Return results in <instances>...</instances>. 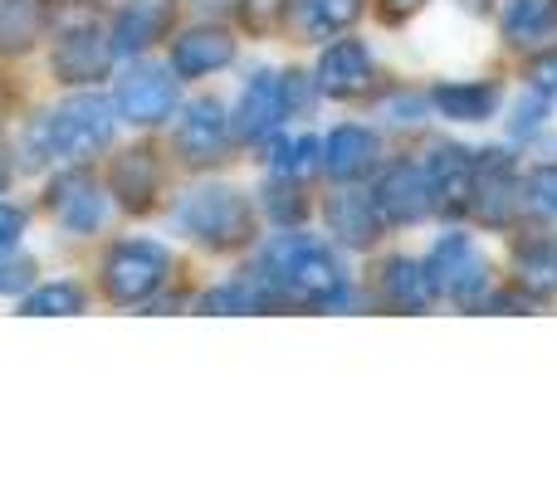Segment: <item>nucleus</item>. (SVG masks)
Listing matches in <instances>:
<instances>
[{
	"label": "nucleus",
	"mask_w": 557,
	"mask_h": 488,
	"mask_svg": "<svg viewBox=\"0 0 557 488\" xmlns=\"http://www.w3.org/2000/svg\"><path fill=\"white\" fill-rule=\"evenodd\" d=\"M382 298L396 308V313H425V308L435 303V288H431V274H425V264H416V259H406V254L386 259V268H382Z\"/></svg>",
	"instance_id": "21"
},
{
	"label": "nucleus",
	"mask_w": 557,
	"mask_h": 488,
	"mask_svg": "<svg viewBox=\"0 0 557 488\" xmlns=\"http://www.w3.org/2000/svg\"><path fill=\"white\" fill-rule=\"evenodd\" d=\"M270 166L278 176H308L318 166V142L308 133H298V137H278L274 142V157H270Z\"/></svg>",
	"instance_id": "27"
},
{
	"label": "nucleus",
	"mask_w": 557,
	"mask_h": 488,
	"mask_svg": "<svg viewBox=\"0 0 557 488\" xmlns=\"http://www.w3.org/2000/svg\"><path fill=\"white\" fill-rule=\"evenodd\" d=\"M376 211H382L386 225H416L435 211L431 201V182H425V166L416 162H392L382 176H376V191H372Z\"/></svg>",
	"instance_id": "10"
},
{
	"label": "nucleus",
	"mask_w": 557,
	"mask_h": 488,
	"mask_svg": "<svg viewBox=\"0 0 557 488\" xmlns=\"http://www.w3.org/2000/svg\"><path fill=\"white\" fill-rule=\"evenodd\" d=\"M49 215L69 235H94L108 221V191L88 172H64L49 186Z\"/></svg>",
	"instance_id": "11"
},
{
	"label": "nucleus",
	"mask_w": 557,
	"mask_h": 488,
	"mask_svg": "<svg viewBox=\"0 0 557 488\" xmlns=\"http://www.w3.org/2000/svg\"><path fill=\"white\" fill-rule=\"evenodd\" d=\"M176 84L172 68L162 64H133L123 78H117V93H113V113L133 127H157L176 113Z\"/></svg>",
	"instance_id": "7"
},
{
	"label": "nucleus",
	"mask_w": 557,
	"mask_h": 488,
	"mask_svg": "<svg viewBox=\"0 0 557 488\" xmlns=\"http://www.w3.org/2000/svg\"><path fill=\"white\" fill-rule=\"evenodd\" d=\"M425 182H431V201L441 205V211H470L474 152L460 142H435L431 162H425Z\"/></svg>",
	"instance_id": "13"
},
{
	"label": "nucleus",
	"mask_w": 557,
	"mask_h": 488,
	"mask_svg": "<svg viewBox=\"0 0 557 488\" xmlns=\"http://www.w3.org/2000/svg\"><path fill=\"white\" fill-rule=\"evenodd\" d=\"M20 230H25V211H15V205L0 201V254L20 240Z\"/></svg>",
	"instance_id": "34"
},
{
	"label": "nucleus",
	"mask_w": 557,
	"mask_h": 488,
	"mask_svg": "<svg viewBox=\"0 0 557 488\" xmlns=\"http://www.w3.org/2000/svg\"><path fill=\"white\" fill-rule=\"evenodd\" d=\"M421 5H425V0H382V15H386V20H392V25H396V20L416 15V10H421Z\"/></svg>",
	"instance_id": "35"
},
{
	"label": "nucleus",
	"mask_w": 557,
	"mask_h": 488,
	"mask_svg": "<svg viewBox=\"0 0 557 488\" xmlns=\"http://www.w3.org/2000/svg\"><path fill=\"white\" fill-rule=\"evenodd\" d=\"M172 274V249L157 240H117L103 259V293L117 308H137Z\"/></svg>",
	"instance_id": "4"
},
{
	"label": "nucleus",
	"mask_w": 557,
	"mask_h": 488,
	"mask_svg": "<svg viewBox=\"0 0 557 488\" xmlns=\"http://www.w3.org/2000/svg\"><path fill=\"white\" fill-rule=\"evenodd\" d=\"M465 10H474V15H490V0H465Z\"/></svg>",
	"instance_id": "37"
},
{
	"label": "nucleus",
	"mask_w": 557,
	"mask_h": 488,
	"mask_svg": "<svg viewBox=\"0 0 557 488\" xmlns=\"http://www.w3.org/2000/svg\"><path fill=\"white\" fill-rule=\"evenodd\" d=\"M113 108L103 98H64L54 113H45L35 127H29V162H88L98 157L108 142H113Z\"/></svg>",
	"instance_id": "2"
},
{
	"label": "nucleus",
	"mask_w": 557,
	"mask_h": 488,
	"mask_svg": "<svg viewBox=\"0 0 557 488\" xmlns=\"http://www.w3.org/2000/svg\"><path fill=\"white\" fill-rule=\"evenodd\" d=\"M499 29L509 45L539 49L543 39H557V0H504Z\"/></svg>",
	"instance_id": "22"
},
{
	"label": "nucleus",
	"mask_w": 557,
	"mask_h": 488,
	"mask_svg": "<svg viewBox=\"0 0 557 488\" xmlns=\"http://www.w3.org/2000/svg\"><path fill=\"white\" fill-rule=\"evenodd\" d=\"M264 205H270V215H274L278 225L298 221V215H304V196H298V182H294V176H278L270 191H264Z\"/></svg>",
	"instance_id": "32"
},
{
	"label": "nucleus",
	"mask_w": 557,
	"mask_h": 488,
	"mask_svg": "<svg viewBox=\"0 0 557 488\" xmlns=\"http://www.w3.org/2000/svg\"><path fill=\"white\" fill-rule=\"evenodd\" d=\"M166 25H172V0H137V5H127L123 15L113 20V49L117 54H143L152 39L166 35Z\"/></svg>",
	"instance_id": "20"
},
{
	"label": "nucleus",
	"mask_w": 557,
	"mask_h": 488,
	"mask_svg": "<svg viewBox=\"0 0 557 488\" xmlns=\"http://www.w3.org/2000/svg\"><path fill=\"white\" fill-rule=\"evenodd\" d=\"M39 29H45V15L35 0H5L0 5V54H25L39 39Z\"/></svg>",
	"instance_id": "25"
},
{
	"label": "nucleus",
	"mask_w": 557,
	"mask_h": 488,
	"mask_svg": "<svg viewBox=\"0 0 557 488\" xmlns=\"http://www.w3.org/2000/svg\"><path fill=\"white\" fill-rule=\"evenodd\" d=\"M523 78H529L533 93L557 98V45H548V49L539 45V49H533L529 64H523Z\"/></svg>",
	"instance_id": "29"
},
{
	"label": "nucleus",
	"mask_w": 557,
	"mask_h": 488,
	"mask_svg": "<svg viewBox=\"0 0 557 488\" xmlns=\"http://www.w3.org/2000/svg\"><path fill=\"white\" fill-rule=\"evenodd\" d=\"M372 78H376L372 49L352 35L333 39V45L323 49V59H318V88H323L327 98H343V103L347 98H362V93H372Z\"/></svg>",
	"instance_id": "12"
},
{
	"label": "nucleus",
	"mask_w": 557,
	"mask_h": 488,
	"mask_svg": "<svg viewBox=\"0 0 557 488\" xmlns=\"http://www.w3.org/2000/svg\"><path fill=\"white\" fill-rule=\"evenodd\" d=\"M327 230H333L337 245L347 249H372L382 240V211H376L372 191H352V182H347V191L327 196Z\"/></svg>",
	"instance_id": "15"
},
{
	"label": "nucleus",
	"mask_w": 557,
	"mask_h": 488,
	"mask_svg": "<svg viewBox=\"0 0 557 488\" xmlns=\"http://www.w3.org/2000/svg\"><path fill=\"white\" fill-rule=\"evenodd\" d=\"M548 108H553V98H543V93H523L519 98V108H513V123H509V133L513 137H533V133H543V123H548Z\"/></svg>",
	"instance_id": "31"
},
{
	"label": "nucleus",
	"mask_w": 557,
	"mask_h": 488,
	"mask_svg": "<svg viewBox=\"0 0 557 488\" xmlns=\"http://www.w3.org/2000/svg\"><path fill=\"white\" fill-rule=\"evenodd\" d=\"M470 211L480 215L490 230H513L523 221V191H519V162L513 152H484L474 157V191Z\"/></svg>",
	"instance_id": "6"
},
{
	"label": "nucleus",
	"mask_w": 557,
	"mask_h": 488,
	"mask_svg": "<svg viewBox=\"0 0 557 488\" xmlns=\"http://www.w3.org/2000/svg\"><path fill=\"white\" fill-rule=\"evenodd\" d=\"M376 152H382V142H376L372 127L343 123V127H333V133H327L323 166L333 172V182H362V176L376 166Z\"/></svg>",
	"instance_id": "17"
},
{
	"label": "nucleus",
	"mask_w": 557,
	"mask_h": 488,
	"mask_svg": "<svg viewBox=\"0 0 557 488\" xmlns=\"http://www.w3.org/2000/svg\"><path fill=\"white\" fill-rule=\"evenodd\" d=\"M172 147L196 172L215 166L225 157V147H231V117H225V108L215 103V98H191V103L182 108V117H176Z\"/></svg>",
	"instance_id": "8"
},
{
	"label": "nucleus",
	"mask_w": 557,
	"mask_h": 488,
	"mask_svg": "<svg viewBox=\"0 0 557 488\" xmlns=\"http://www.w3.org/2000/svg\"><path fill=\"white\" fill-rule=\"evenodd\" d=\"M240 20L255 35H274L288 20V0H240Z\"/></svg>",
	"instance_id": "30"
},
{
	"label": "nucleus",
	"mask_w": 557,
	"mask_h": 488,
	"mask_svg": "<svg viewBox=\"0 0 557 488\" xmlns=\"http://www.w3.org/2000/svg\"><path fill=\"white\" fill-rule=\"evenodd\" d=\"M431 103L441 117H455V123H490L504 103V88L494 78H474V84H441L431 88Z\"/></svg>",
	"instance_id": "19"
},
{
	"label": "nucleus",
	"mask_w": 557,
	"mask_h": 488,
	"mask_svg": "<svg viewBox=\"0 0 557 488\" xmlns=\"http://www.w3.org/2000/svg\"><path fill=\"white\" fill-rule=\"evenodd\" d=\"M519 191H523V215L557 225V162H539L529 176H519Z\"/></svg>",
	"instance_id": "26"
},
{
	"label": "nucleus",
	"mask_w": 557,
	"mask_h": 488,
	"mask_svg": "<svg viewBox=\"0 0 557 488\" xmlns=\"http://www.w3.org/2000/svg\"><path fill=\"white\" fill-rule=\"evenodd\" d=\"M260 274L278 288V298H294V303H308V308L343 303V288H347V274L337 264L333 245L308 240V235H278L264 249Z\"/></svg>",
	"instance_id": "1"
},
{
	"label": "nucleus",
	"mask_w": 557,
	"mask_h": 488,
	"mask_svg": "<svg viewBox=\"0 0 557 488\" xmlns=\"http://www.w3.org/2000/svg\"><path fill=\"white\" fill-rule=\"evenodd\" d=\"M362 0H288V25L304 39H333L347 25H357Z\"/></svg>",
	"instance_id": "24"
},
{
	"label": "nucleus",
	"mask_w": 557,
	"mask_h": 488,
	"mask_svg": "<svg viewBox=\"0 0 557 488\" xmlns=\"http://www.w3.org/2000/svg\"><path fill=\"white\" fill-rule=\"evenodd\" d=\"M20 308H25L29 317H45V313H84V288H78V284H45V288H35V293H29Z\"/></svg>",
	"instance_id": "28"
},
{
	"label": "nucleus",
	"mask_w": 557,
	"mask_h": 488,
	"mask_svg": "<svg viewBox=\"0 0 557 488\" xmlns=\"http://www.w3.org/2000/svg\"><path fill=\"white\" fill-rule=\"evenodd\" d=\"M425 274H431V288L465 308H484L490 298V264H484L480 245L470 235H445L441 245L425 259Z\"/></svg>",
	"instance_id": "5"
},
{
	"label": "nucleus",
	"mask_w": 557,
	"mask_h": 488,
	"mask_svg": "<svg viewBox=\"0 0 557 488\" xmlns=\"http://www.w3.org/2000/svg\"><path fill=\"white\" fill-rule=\"evenodd\" d=\"M513 284H523L533 298H557V235H533L513 245Z\"/></svg>",
	"instance_id": "23"
},
{
	"label": "nucleus",
	"mask_w": 557,
	"mask_h": 488,
	"mask_svg": "<svg viewBox=\"0 0 557 488\" xmlns=\"http://www.w3.org/2000/svg\"><path fill=\"white\" fill-rule=\"evenodd\" d=\"M162 191V166L147 147H133V152H117L113 172H108V196L127 205V211H147L152 196Z\"/></svg>",
	"instance_id": "18"
},
{
	"label": "nucleus",
	"mask_w": 557,
	"mask_h": 488,
	"mask_svg": "<svg viewBox=\"0 0 557 488\" xmlns=\"http://www.w3.org/2000/svg\"><path fill=\"white\" fill-rule=\"evenodd\" d=\"M108 64H113V39H108L94 20H78V25L59 29V45H54V78L59 84L88 88L108 74Z\"/></svg>",
	"instance_id": "9"
},
{
	"label": "nucleus",
	"mask_w": 557,
	"mask_h": 488,
	"mask_svg": "<svg viewBox=\"0 0 557 488\" xmlns=\"http://www.w3.org/2000/svg\"><path fill=\"white\" fill-rule=\"evenodd\" d=\"M284 84H278L274 68H260V74H250V84H245L240 93V108H235V137L240 142H264V137L274 133L278 123H284Z\"/></svg>",
	"instance_id": "14"
},
{
	"label": "nucleus",
	"mask_w": 557,
	"mask_h": 488,
	"mask_svg": "<svg viewBox=\"0 0 557 488\" xmlns=\"http://www.w3.org/2000/svg\"><path fill=\"white\" fill-rule=\"evenodd\" d=\"M235 59V39L221 25H191L172 39V74L176 78H206Z\"/></svg>",
	"instance_id": "16"
},
{
	"label": "nucleus",
	"mask_w": 557,
	"mask_h": 488,
	"mask_svg": "<svg viewBox=\"0 0 557 488\" xmlns=\"http://www.w3.org/2000/svg\"><path fill=\"white\" fill-rule=\"evenodd\" d=\"M10 176H15V166H10V147L0 142V191L10 186Z\"/></svg>",
	"instance_id": "36"
},
{
	"label": "nucleus",
	"mask_w": 557,
	"mask_h": 488,
	"mask_svg": "<svg viewBox=\"0 0 557 488\" xmlns=\"http://www.w3.org/2000/svg\"><path fill=\"white\" fill-rule=\"evenodd\" d=\"M176 225L191 235L196 245L231 254V249L255 240V205L235 186H196L191 196H182L176 205Z\"/></svg>",
	"instance_id": "3"
},
{
	"label": "nucleus",
	"mask_w": 557,
	"mask_h": 488,
	"mask_svg": "<svg viewBox=\"0 0 557 488\" xmlns=\"http://www.w3.org/2000/svg\"><path fill=\"white\" fill-rule=\"evenodd\" d=\"M29 278H35V264L29 259H10V264H0V293H20Z\"/></svg>",
	"instance_id": "33"
}]
</instances>
